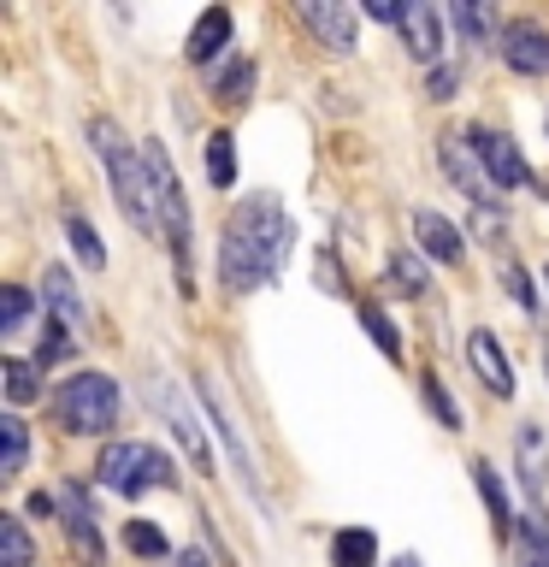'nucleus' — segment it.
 <instances>
[{
    "instance_id": "obj_1",
    "label": "nucleus",
    "mask_w": 549,
    "mask_h": 567,
    "mask_svg": "<svg viewBox=\"0 0 549 567\" xmlns=\"http://www.w3.org/2000/svg\"><path fill=\"white\" fill-rule=\"evenodd\" d=\"M290 243H296V225L272 195H248V202L230 213L225 225V243H219V272L230 284V296H248L260 284H272L290 260Z\"/></svg>"
},
{
    "instance_id": "obj_2",
    "label": "nucleus",
    "mask_w": 549,
    "mask_h": 567,
    "mask_svg": "<svg viewBox=\"0 0 549 567\" xmlns=\"http://www.w3.org/2000/svg\"><path fill=\"white\" fill-rule=\"evenodd\" d=\"M89 142H95L101 166H106V184H113V202L118 213L131 219L136 230H154V184H148V159L131 148V136L118 131L113 118H89Z\"/></svg>"
},
{
    "instance_id": "obj_3",
    "label": "nucleus",
    "mask_w": 549,
    "mask_h": 567,
    "mask_svg": "<svg viewBox=\"0 0 549 567\" xmlns=\"http://www.w3.org/2000/svg\"><path fill=\"white\" fill-rule=\"evenodd\" d=\"M142 159H148V184H154V213H159V230L172 243V260H177V278L189 290V202H184V184H177L172 159L159 142H142Z\"/></svg>"
},
{
    "instance_id": "obj_4",
    "label": "nucleus",
    "mask_w": 549,
    "mask_h": 567,
    "mask_svg": "<svg viewBox=\"0 0 549 567\" xmlns=\"http://www.w3.org/2000/svg\"><path fill=\"white\" fill-rule=\"evenodd\" d=\"M53 408H60V420L71 432H113L118 425V384L106 372H77V379L60 384Z\"/></svg>"
},
{
    "instance_id": "obj_5",
    "label": "nucleus",
    "mask_w": 549,
    "mask_h": 567,
    "mask_svg": "<svg viewBox=\"0 0 549 567\" xmlns=\"http://www.w3.org/2000/svg\"><path fill=\"white\" fill-rule=\"evenodd\" d=\"M101 485H113L124 496L159 491V485H172V461L159 450H148V443H113L101 455Z\"/></svg>"
},
{
    "instance_id": "obj_6",
    "label": "nucleus",
    "mask_w": 549,
    "mask_h": 567,
    "mask_svg": "<svg viewBox=\"0 0 549 567\" xmlns=\"http://www.w3.org/2000/svg\"><path fill=\"white\" fill-rule=\"evenodd\" d=\"M467 142H473V154L485 159L490 184H503V189H514V184H526V177H531V166H526V154L514 148V136H503V131H473Z\"/></svg>"
},
{
    "instance_id": "obj_7",
    "label": "nucleus",
    "mask_w": 549,
    "mask_h": 567,
    "mask_svg": "<svg viewBox=\"0 0 549 567\" xmlns=\"http://www.w3.org/2000/svg\"><path fill=\"white\" fill-rule=\"evenodd\" d=\"M60 508H65V538H71V556H77L83 567H106V544H101V526H95V514H89L83 491H65V496H60Z\"/></svg>"
},
{
    "instance_id": "obj_8",
    "label": "nucleus",
    "mask_w": 549,
    "mask_h": 567,
    "mask_svg": "<svg viewBox=\"0 0 549 567\" xmlns=\"http://www.w3.org/2000/svg\"><path fill=\"white\" fill-rule=\"evenodd\" d=\"M467 361H473V372H478V379H485V390H490V396H514V367H508L503 343H496V331H485V326H478V331L467 337Z\"/></svg>"
},
{
    "instance_id": "obj_9",
    "label": "nucleus",
    "mask_w": 549,
    "mask_h": 567,
    "mask_svg": "<svg viewBox=\"0 0 549 567\" xmlns=\"http://www.w3.org/2000/svg\"><path fill=\"white\" fill-rule=\"evenodd\" d=\"M503 60L520 71V78H549V30L514 24V30L503 35Z\"/></svg>"
},
{
    "instance_id": "obj_10",
    "label": "nucleus",
    "mask_w": 549,
    "mask_h": 567,
    "mask_svg": "<svg viewBox=\"0 0 549 567\" xmlns=\"http://www.w3.org/2000/svg\"><path fill=\"white\" fill-rule=\"evenodd\" d=\"M301 18H308L313 24V35L319 42H325L331 53H354V12L349 7H325V0H308V7H301Z\"/></svg>"
},
{
    "instance_id": "obj_11",
    "label": "nucleus",
    "mask_w": 549,
    "mask_h": 567,
    "mask_svg": "<svg viewBox=\"0 0 549 567\" xmlns=\"http://www.w3.org/2000/svg\"><path fill=\"white\" fill-rule=\"evenodd\" d=\"M402 42H407V53H414V60L432 65L437 53H443V18H437L432 7H407V12H402Z\"/></svg>"
},
{
    "instance_id": "obj_12",
    "label": "nucleus",
    "mask_w": 549,
    "mask_h": 567,
    "mask_svg": "<svg viewBox=\"0 0 549 567\" xmlns=\"http://www.w3.org/2000/svg\"><path fill=\"white\" fill-rule=\"evenodd\" d=\"M414 237H419V248H425L432 260H443V266L460 260V230L443 219V213H425V207H419V213H414Z\"/></svg>"
},
{
    "instance_id": "obj_13",
    "label": "nucleus",
    "mask_w": 549,
    "mask_h": 567,
    "mask_svg": "<svg viewBox=\"0 0 549 567\" xmlns=\"http://www.w3.org/2000/svg\"><path fill=\"white\" fill-rule=\"evenodd\" d=\"M225 42H230V12H225V7H207L201 18H195V30H189V42H184V48H189V60H195V65H207Z\"/></svg>"
},
{
    "instance_id": "obj_14",
    "label": "nucleus",
    "mask_w": 549,
    "mask_h": 567,
    "mask_svg": "<svg viewBox=\"0 0 549 567\" xmlns=\"http://www.w3.org/2000/svg\"><path fill=\"white\" fill-rule=\"evenodd\" d=\"M514 455H520V473H526V491H543L549 478V450H543V432L538 425H520V437H514Z\"/></svg>"
},
{
    "instance_id": "obj_15",
    "label": "nucleus",
    "mask_w": 549,
    "mask_h": 567,
    "mask_svg": "<svg viewBox=\"0 0 549 567\" xmlns=\"http://www.w3.org/2000/svg\"><path fill=\"white\" fill-rule=\"evenodd\" d=\"M331 561L336 567H372V561H379V538H372L366 526H343L331 538Z\"/></svg>"
},
{
    "instance_id": "obj_16",
    "label": "nucleus",
    "mask_w": 549,
    "mask_h": 567,
    "mask_svg": "<svg viewBox=\"0 0 549 567\" xmlns=\"http://www.w3.org/2000/svg\"><path fill=\"white\" fill-rule=\"evenodd\" d=\"M443 166H449V177L460 184V195H485V177H478V166L467 159V136H443Z\"/></svg>"
},
{
    "instance_id": "obj_17",
    "label": "nucleus",
    "mask_w": 549,
    "mask_h": 567,
    "mask_svg": "<svg viewBox=\"0 0 549 567\" xmlns=\"http://www.w3.org/2000/svg\"><path fill=\"white\" fill-rule=\"evenodd\" d=\"M24 455H30V432H24V420H18V414H7V420H0V478L24 473Z\"/></svg>"
},
{
    "instance_id": "obj_18",
    "label": "nucleus",
    "mask_w": 549,
    "mask_h": 567,
    "mask_svg": "<svg viewBox=\"0 0 549 567\" xmlns=\"http://www.w3.org/2000/svg\"><path fill=\"white\" fill-rule=\"evenodd\" d=\"M207 177H213L219 189L237 184V142H230L225 131H213V136H207Z\"/></svg>"
},
{
    "instance_id": "obj_19",
    "label": "nucleus",
    "mask_w": 549,
    "mask_h": 567,
    "mask_svg": "<svg viewBox=\"0 0 549 567\" xmlns=\"http://www.w3.org/2000/svg\"><path fill=\"white\" fill-rule=\"evenodd\" d=\"M30 532H24V520L18 514H0V561L7 567H30Z\"/></svg>"
},
{
    "instance_id": "obj_20",
    "label": "nucleus",
    "mask_w": 549,
    "mask_h": 567,
    "mask_svg": "<svg viewBox=\"0 0 549 567\" xmlns=\"http://www.w3.org/2000/svg\"><path fill=\"white\" fill-rule=\"evenodd\" d=\"M65 237H71V248H77V260H83V266H95V272H101V266H106V248H101V237H95V225L71 213V219H65Z\"/></svg>"
},
{
    "instance_id": "obj_21",
    "label": "nucleus",
    "mask_w": 549,
    "mask_h": 567,
    "mask_svg": "<svg viewBox=\"0 0 549 567\" xmlns=\"http://www.w3.org/2000/svg\"><path fill=\"white\" fill-rule=\"evenodd\" d=\"M0 379H7V396H12V402H35V396H42V384H35V367H30V361H7V367H0Z\"/></svg>"
},
{
    "instance_id": "obj_22",
    "label": "nucleus",
    "mask_w": 549,
    "mask_h": 567,
    "mask_svg": "<svg viewBox=\"0 0 549 567\" xmlns=\"http://www.w3.org/2000/svg\"><path fill=\"white\" fill-rule=\"evenodd\" d=\"M390 290H396V296H419L425 290V266L414 255H396V260H390Z\"/></svg>"
},
{
    "instance_id": "obj_23",
    "label": "nucleus",
    "mask_w": 549,
    "mask_h": 567,
    "mask_svg": "<svg viewBox=\"0 0 549 567\" xmlns=\"http://www.w3.org/2000/svg\"><path fill=\"white\" fill-rule=\"evenodd\" d=\"M361 326H366V337L390 354V361H402V337H396V326H390L379 308H361Z\"/></svg>"
},
{
    "instance_id": "obj_24",
    "label": "nucleus",
    "mask_w": 549,
    "mask_h": 567,
    "mask_svg": "<svg viewBox=\"0 0 549 567\" xmlns=\"http://www.w3.org/2000/svg\"><path fill=\"white\" fill-rule=\"evenodd\" d=\"M124 544H131L136 556H166V532H159L154 520H131L124 526Z\"/></svg>"
},
{
    "instance_id": "obj_25",
    "label": "nucleus",
    "mask_w": 549,
    "mask_h": 567,
    "mask_svg": "<svg viewBox=\"0 0 549 567\" xmlns=\"http://www.w3.org/2000/svg\"><path fill=\"white\" fill-rule=\"evenodd\" d=\"M473 478H478V491H485L496 526H508V496H503V485H496V467H490V461H473Z\"/></svg>"
},
{
    "instance_id": "obj_26",
    "label": "nucleus",
    "mask_w": 549,
    "mask_h": 567,
    "mask_svg": "<svg viewBox=\"0 0 549 567\" xmlns=\"http://www.w3.org/2000/svg\"><path fill=\"white\" fill-rule=\"evenodd\" d=\"M48 301H53V308H60L65 319H83V301H77V290H71V278L60 272V266H53V272H48V290H42Z\"/></svg>"
},
{
    "instance_id": "obj_27",
    "label": "nucleus",
    "mask_w": 549,
    "mask_h": 567,
    "mask_svg": "<svg viewBox=\"0 0 549 567\" xmlns=\"http://www.w3.org/2000/svg\"><path fill=\"white\" fill-rule=\"evenodd\" d=\"M24 313H30V296L18 284H7L0 290V331H24Z\"/></svg>"
},
{
    "instance_id": "obj_28",
    "label": "nucleus",
    "mask_w": 549,
    "mask_h": 567,
    "mask_svg": "<svg viewBox=\"0 0 549 567\" xmlns=\"http://www.w3.org/2000/svg\"><path fill=\"white\" fill-rule=\"evenodd\" d=\"M520 532H526V549H531V556L549 561V514H543V508H526V514H520Z\"/></svg>"
},
{
    "instance_id": "obj_29",
    "label": "nucleus",
    "mask_w": 549,
    "mask_h": 567,
    "mask_svg": "<svg viewBox=\"0 0 549 567\" xmlns=\"http://www.w3.org/2000/svg\"><path fill=\"white\" fill-rule=\"evenodd\" d=\"M248 83H255V65H237V71H225V78H219V101H230V106H237V101H248Z\"/></svg>"
},
{
    "instance_id": "obj_30",
    "label": "nucleus",
    "mask_w": 549,
    "mask_h": 567,
    "mask_svg": "<svg viewBox=\"0 0 549 567\" xmlns=\"http://www.w3.org/2000/svg\"><path fill=\"white\" fill-rule=\"evenodd\" d=\"M425 402L437 408V420H443V425H460V414H455V402H449V390H443V384L432 379V372H425Z\"/></svg>"
},
{
    "instance_id": "obj_31",
    "label": "nucleus",
    "mask_w": 549,
    "mask_h": 567,
    "mask_svg": "<svg viewBox=\"0 0 549 567\" xmlns=\"http://www.w3.org/2000/svg\"><path fill=\"white\" fill-rule=\"evenodd\" d=\"M449 18H455V30H460V35H467V42H473V48H478V42H485V12H478V7H455Z\"/></svg>"
},
{
    "instance_id": "obj_32",
    "label": "nucleus",
    "mask_w": 549,
    "mask_h": 567,
    "mask_svg": "<svg viewBox=\"0 0 549 567\" xmlns=\"http://www.w3.org/2000/svg\"><path fill=\"white\" fill-rule=\"evenodd\" d=\"M65 349H71V337H65V326H53V319H48V331H42V367H48V361H60Z\"/></svg>"
},
{
    "instance_id": "obj_33",
    "label": "nucleus",
    "mask_w": 549,
    "mask_h": 567,
    "mask_svg": "<svg viewBox=\"0 0 549 567\" xmlns=\"http://www.w3.org/2000/svg\"><path fill=\"white\" fill-rule=\"evenodd\" d=\"M503 278H508V296L520 301V308H531V301H538V296H531V278L520 272V266H503Z\"/></svg>"
},
{
    "instance_id": "obj_34",
    "label": "nucleus",
    "mask_w": 549,
    "mask_h": 567,
    "mask_svg": "<svg viewBox=\"0 0 549 567\" xmlns=\"http://www.w3.org/2000/svg\"><path fill=\"white\" fill-rule=\"evenodd\" d=\"M402 12L407 7H396V0H366V18H379V24H396L402 30Z\"/></svg>"
},
{
    "instance_id": "obj_35",
    "label": "nucleus",
    "mask_w": 549,
    "mask_h": 567,
    "mask_svg": "<svg viewBox=\"0 0 549 567\" xmlns=\"http://www.w3.org/2000/svg\"><path fill=\"white\" fill-rule=\"evenodd\" d=\"M449 95H455V71L437 65V71H432V101H449Z\"/></svg>"
},
{
    "instance_id": "obj_36",
    "label": "nucleus",
    "mask_w": 549,
    "mask_h": 567,
    "mask_svg": "<svg viewBox=\"0 0 549 567\" xmlns=\"http://www.w3.org/2000/svg\"><path fill=\"white\" fill-rule=\"evenodd\" d=\"M53 508H60V503H53L48 491H35V496H30V514H53Z\"/></svg>"
},
{
    "instance_id": "obj_37",
    "label": "nucleus",
    "mask_w": 549,
    "mask_h": 567,
    "mask_svg": "<svg viewBox=\"0 0 549 567\" xmlns=\"http://www.w3.org/2000/svg\"><path fill=\"white\" fill-rule=\"evenodd\" d=\"M184 567H207V561H201V556H189V549H184Z\"/></svg>"
},
{
    "instance_id": "obj_38",
    "label": "nucleus",
    "mask_w": 549,
    "mask_h": 567,
    "mask_svg": "<svg viewBox=\"0 0 549 567\" xmlns=\"http://www.w3.org/2000/svg\"><path fill=\"white\" fill-rule=\"evenodd\" d=\"M526 567H549V561H543V556H531V549H526Z\"/></svg>"
},
{
    "instance_id": "obj_39",
    "label": "nucleus",
    "mask_w": 549,
    "mask_h": 567,
    "mask_svg": "<svg viewBox=\"0 0 549 567\" xmlns=\"http://www.w3.org/2000/svg\"><path fill=\"white\" fill-rule=\"evenodd\" d=\"M396 567H419V556H402V561H396Z\"/></svg>"
}]
</instances>
